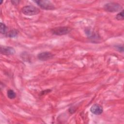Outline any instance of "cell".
Wrapping results in <instances>:
<instances>
[{
    "label": "cell",
    "mask_w": 124,
    "mask_h": 124,
    "mask_svg": "<svg viewBox=\"0 0 124 124\" xmlns=\"http://www.w3.org/2000/svg\"><path fill=\"white\" fill-rule=\"evenodd\" d=\"M104 8L105 11L110 13L120 12L123 10V7L120 4L114 2H110L106 3L104 5Z\"/></svg>",
    "instance_id": "obj_1"
},
{
    "label": "cell",
    "mask_w": 124,
    "mask_h": 124,
    "mask_svg": "<svg viewBox=\"0 0 124 124\" xmlns=\"http://www.w3.org/2000/svg\"><path fill=\"white\" fill-rule=\"evenodd\" d=\"M21 12L26 16H32L38 14L40 12V10L33 5H26L22 7Z\"/></svg>",
    "instance_id": "obj_2"
},
{
    "label": "cell",
    "mask_w": 124,
    "mask_h": 124,
    "mask_svg": "<svg viewBox=\"0 0 124 124\" xmlns=\"http://www.w3.org/2000/svg\"><path fill=\"white\" fill-rule=\"evenodd\" d=\"M72 28L67 26H61L54 28L51 30V33L56 35H63L68 34L72 31Z\"/></svg>",
    "instance_id": "obj_3"
},
{
    "label": "cell",
    "mask_w": 124,
    "mask_h": 124,
    "mask_svg": "<svg viewBox=\"0 0 124 124\" xmlns=\"http://www.w3.org/2000/svg\"><path fill=\"white\" fill-rule=\"evenodd\" d=\"M34 2L42 9L46 10H52L55 9V7L51 1L47 0H35Z\"/></svg>",
    "instance_id": "obj_4"
},
{
    "label": "cell",
    "mask_w": 124,
    "mask_h": 124,
    "mask_svg": "<svg viewBox=\"0 0 124 124\" xmlns=\"http://www.w3.org/2000/svg\"><path fill=\"white\" fill-rule=\"evenodd\" d=\"M54 55V54L50 52L44 51L38 54L37 57L41 61H46L52 59Z\"/></svg>",
    "instance_id": "obj_5"
},
{
    "label": "cell",
    "mask_w": 124,
    "mask_h": 124,
    "mask_svg": "<svg viewBox=\"0 0 124 124\" xmlns=\"http://www.w3.org/2000/svg\"><path fill=\"white\" fill-rule=\"evenodd\" d=\"M0 51L2 55L6 56L14 55L16 53L15 48L10 46H1Z\"/></svg>",
    "instance_id": "obj_6"
},
{
    "label": "cell",
    "mask_w": 124,
    "mask_h": 124,
    "mask_svg": "<svg viewBox=\"0 0 124 124\" xmlns=\"http://www.w3.org/2000/svg\"><path fill=\"white\" fill-rule=\"evenodd\" d=\"M90 111L93 114L96 115H99L103 113V108L102 106L99 104H95L92 106L90 108Z\"/></svg>",
    "instance_id": "obj_7"
},
{
    "label": "cell",
    "mask_w": 124,
    "mask_h": 124,
    "mask_svg": "<svg viewBox=\"0 0 124 124\" xmlns=\"http://www.w3.org/2000/svg\"><path fill=\"white\" fill-rule=\"evenodd\" d=\"M18 34V31L16 29H13L10 31L7 34V36L10 38H14L17 36Z\"/></svg>",
    "instance_id": "obj_8"
},
{
    "label": "cell",
    "mask_w": 124,
    "mask_h": 124,
    "mask_svg": "<svg viewBox=\"0 0 124 124\" xmlns=\"http://www.w3.org/2000/svg\"><path fill=\"white\" fill-rule=\"evenodd\" d=\"M7 97L10 99H13L15 98L16 96V93L12 89H9L7 91Z\"/></svg>",
    "instance_id": "obj_9"
},
{
    "label": "cell",
    "mask_w": 124,
    "mask_h": 124,
    "mask_svg": "<svg viewBox=\"0 0 124 124\" xmlns=\"http://www.w3.org/2000/svg\"><path fill=\"white\" fill-rule=\"evenodd\" d=\"M0 33L2 34H6L7 30H8V28L6 26V25L2 22H0Z\"/></svg>",
    "instance_id": "obj_10"
},
{
    "label": "cell",
    "mask_w": 124,
    "mask_h": 124,
    "mask_svg": "<svg viewBox=\"0 0 124 124\" xmlns=\"http://www.w3.org/2000/svg\"><path fill=\"white\" fill-rule=\"evenodd\" d=\"M115 18L117 20H124V10H122L119 12L116 16Z\"/></svg>",
    "instance_id": "obj_11"
},
{
    "label": "cell",
    "mask_w": 124,
    "mask_h": 124,
    "mask_svg": "<svg viewBox=\"0 0 124 124\" xmlns=\"http://www.w3.org/2000/svg\"><path fill=\"white\" fill-rule=\"evenodd\" d=\"M51 92V90H50V89L45 90H43V91H42V92H41L40 93V95H43L47 94V93H49Z\"/></svg>",
    "instance_id": "obj_12"
},
{
    "label": "cell",
    "mask_w": 124,
    "mask_h": 124,
    "mask_svg": "<svg viewBox=\"0 0 124 124\" xmlns=\"http://www.w3.org/2000/svg\"><path fill=\"white\" fill-rule=\"evenodd\" d=\"M116 49H117V50H118L120 52H123L124 51V46H123L121 45H116L115 46H114Z\"/></svg>",
    "instance_id": "obj_13"
},
{
    "label": "cell",
    "mask_w": 124,
    "mask_h": 124,
    "mask_svg": "<svg viewBox=\"0 0 124 124\" xmlns=\"http://www.w3.org/2000/svg\"><path fill=\"white\" fill-rule=\"evenodd\" d=\"M2 2H3V1H2V0H1V2H0V4H1Z\"/></svg>",
    "instance_id": "obj_14"
}]
</instances>
